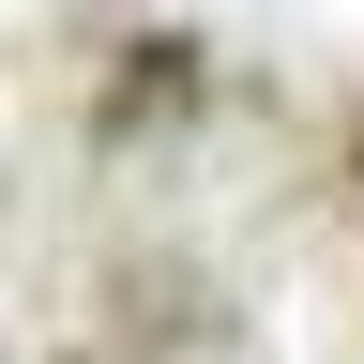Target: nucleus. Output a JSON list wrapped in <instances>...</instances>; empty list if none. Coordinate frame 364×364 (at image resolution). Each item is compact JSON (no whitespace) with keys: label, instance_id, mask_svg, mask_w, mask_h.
<instances>
[{"label":"nucleus","instance_id":"f257e3e1","mask_svg":"<svg viewBox=\"0 0 364 364\" xmlns=\"http://www.w3.org/2000/svg\"><path fill=\"white\" fill-rule=\"evenodd\" d=\"M349 182H364V136H349Z\"/></svg>","mask_w":364,"mask_h":364}]
</instances>
